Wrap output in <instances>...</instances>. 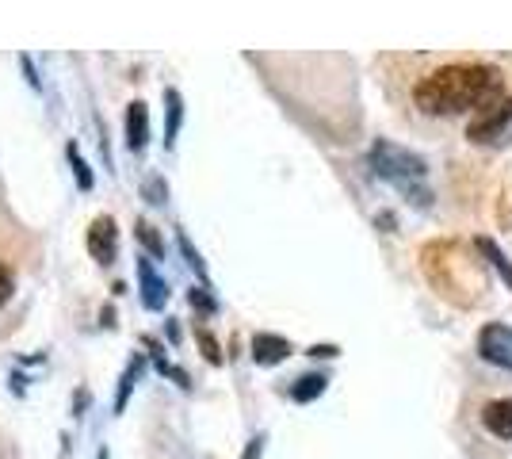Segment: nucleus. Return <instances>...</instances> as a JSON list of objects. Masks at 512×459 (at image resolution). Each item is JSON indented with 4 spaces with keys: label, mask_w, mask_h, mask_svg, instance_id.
<instances>
[{
    "label": "nucleus",
    "mask_w": 512,
    "mask_h": 459,
    "mask_svg": "<svg viewBox=\"0 0 512 459\" xmlns=\"http://www.w3.org/2000/svg\"><path fill=\"white\" fill-rule=\"evenodd\" d=\"M505 100V77L493 66H444L432 69L413 88V104L428 115H455V111H482Z\"/></svg>",
    "instance_id": "obj_1"
},
{
    "label": "nucleus",
    "mask_w": 512,
    "mask_h": 459,
    "mask_svg": "<svg viewBox=\"0 0 512 459\" xmlns=\"http://www.w3.org/2000/svg\"><path fill=\"white\" fill-rule=\"evenodd\" d=\"M371 169H375L379 180L394 184V188L406 199H413V203H421V207L432 203V192H428V165L417 153L402 150V146H394V142H375V146H371Z\"/></svg>",
    "instance_id": "obj_2"
},
{
    "label": "nucleus",
    "mask_w": 512,
    "mask_h": 459,
    "mask_svg": "<svg viewBox=\"0 0 512 459\" xmlns=\"http://www.w3.org/2000/svg\"><path fill=\"white\" fill-rule=\"evenodd\" d=\"M512 123V100L505 96V100H497V104H490V108L478 111V119L470 123V142H493V138H501L505 134V127Z\"/></svg>",
    "instance_id": "obj_3"
},
{
    "label": "nucleus",
    "mask_w": 512,
    "mask_h": 459,
    "mask_svg": "<svg viewBox=\"0 0 512 459\" xmlns=\"http://www.w3.org/2000/svg\"><path fill=\"white\" fill-rule=\"evenodd\" d=\"M478 352H482V360H490L493 368L512 372V329L501 326V322H490L478 337Z\"/></svg>",
    "instance_id": "obj_4"
},
{
    "label": "nucleus",
    "mask_w": 512,
    "mask_h": 459,
    "mask_svg": "<svg viewBox=\"0 0 512 459\" xmlns=\"http://www.w3.org/2000/svg\"><path fill=\"white\" fill-rule=\"evenodd\" d=\"M88 253L100 264L115 261V219L111 215H100V219L88 226Z\"/></svg>",
    "instance_id": "obj_5"
},
{
    "label": "nucleus",
    "mask_w": 512,
    "mask_h": 459,
    "mask_svg": "<svg viewBox=\"0 0 512 459\" xmlns=\"http://www.w3.org/2000/svg\"><path fill=\"white\" fill-rule=\"evenodd\" d=\"M482 425L490 429L493 437L512 440V398H497L482 410Z\"/></svg>",
    "instance_id": "obj_6"
},
{
    "label": "nucleus",
    "mask_w": 512,
    "mask_h": 459,
    "mask_svg": "<svg viewBox=\"0 0 512 459\" xmlns=\"http://www.w3.org/2000/svg\"><path fill=\"white\" fill-rule=\"evenodd\" d=\"M146 138H150V111H146L142 100H134L127 108V146L130 150H142Z\"/></svg>",
    "instance_id": "obj_7"
},
{
    "label": "nucleus",
    "mask_w": 512,
    "mask_h": 459,
    "mask_svg": "<svg viewBox=\"0 0 512 459\" xmlns=\"http://www.w3.org/2000/svg\"><path fill=\"white\" fill-rule=\"evenodd\" d=\"M138 276H142V303L150 306V310H161L165 299H169V284H165V280H157V272H153L150 261L138 264Z\"/></svg>",
    "instance_id": "obj_8"
},
{
    "label": "nucleus",
    "mask_w": 512,
    "mask_h": 459,
    "mask_svg": "<svg viewBox=\"0 0 512 459\" xmlns=\"http://www.w3.org/2000/svg\"><path fill=\"white\" fill-rule=\"evenodd\" d=\"M287 352H291V345L283 337H276V333H256L253 337L256 364H279V360H287Z\"/></svg>",
    "instance_id": "obj_9"
},
{
    "label": "nucleus",
    "mask_w": 512,
    "mask_h": 459,
    "mask_svg": "<svg viewBox=\"0 0 512 459\" xmlns=\"http://www.w3.org/2000/svg\"><path fill=\"white\" fill-rule=\"evenodd\" d=\"M325 383H329L325 375H302L299 383L291 387V398H295V402H314V398L325 391Z\"/></svg>",
    "instance_id": "obj_10"
},
{
    "label": "nucleus",
    "mask_w": 512,
    "mask_h": 459,
    "mask_svg": "<svg viewBox=\"0 0 512 459\" xmlns=\"http://www.w3.org/2000/svg\"><path fill=\"white\" fill-rule=\"evenodd\" d=\"M478 249H482V253H486V257L493 261V268L501 272V280H505V284H512V264L505 261V253H501V249H497L490 238H478Z\"/></svg>",
    "instance_id": "obj_11"
},
{
    "label": "nucleus",
    "mask_w": 512,
    "mask_h": 459,
    "mask_svg": "<svg viewBox=\"0 0 512 459\" xmlns=\"http://www.w3.org/2000/svg\"><path fill=\"white\" fill-rule=\"evenodd\" d=\"M12 291H16V276H12V268L0 261V306L12 299Z\"/></svg>",
    "instance_id": "obj_12"
},
{
    "label": "nucleus",
    "mask_w": 512,
    "mask_h": 459,
    "mask_svg": "<svg viewBox=\"0 0 512 459\" xmlns=\"http://www.w3.org/2000/svg\"><path fill=\"white\" fill-rule=\"evenodd\" d=\"M199 345H203V352H207V360H211V364H222V352H218L211 333H199Z\"/></svg>",
    "instance_id": "obj_13"
},
{
    "label": "nucleus",
    "mask_w": 512,
    "mask_h": 459,
    "mask_svg": "<svg viewBox=\"0 0 512 459\" xmlns=\"http://www.w3.org/2000/svg\"><path fill=\"white\" fill-rule=\"evenodd\" d=\"M138 238L146 241V245H150L153 253H161V249H165V245L157 241V234H153V226H146V222H138Z\"/></svg>",
    "instance_id": "obj_14"
},
{
    "label": "nucleus",
    "mask_w": 512,
    "mask_h": 459,
    "mask_svg": "<svg viewBox=\"0 0 512 459\" xmlns=\"http://www.w3.org/2000/svg\"><path fill=\"white\" fill-rule=\"evenodd\" d=\"M69 157H73V165H77V176H81V188H92V176H88L85 161H81V153L69 146Z\"/></svg>",
    "instance_id": "obj_15"
},
{
    "label": "nucleus",
    "mask_w": 512,
    "mask_h": 459,
    "mask_svg": "<svg viewBox=\"0 0 512 459\" xmlns=\"http://www.w3.org/2000/svg\"><path fill=\"white\" fill-rule=\"evenodd\" d=\"M134 375H138V364H130L127 375H123V387H119V402H115L119 410H123V402H127V391H130V383H134Z\"/></svg>",
    "instance_id": "obj_16"
},
{
    "label": "nucleus",
    "mask_w": 512,
    "mask_h": 459,
    "mask_svg": "<svg viewBox=\"0 0 512 459\" xmlns=\"http://www.w3.org/2000/svg\"><path fill=\"white\" fill-rule=\"evenodd\" d=\"M260 448H264V440H260V437L249 440V448H245V459H260Z\"/></svg>",
    "instance_id": "obj_17"
},
{
    "label": "nucleus",
    "mask_w": 512,
    "mask_h": 459,
    "mask_svg": "<svg viewBox=\"0 0 512 459\" xmlns=\"http://www.w3.org/2000/svg\"><path fill=\"white\" fill-rule=\"evenodd\" d=\"M310 356H337V349H333V345H314Z\"/></svg>",
    "instance_id": "obj_18"
}]
</instances>
